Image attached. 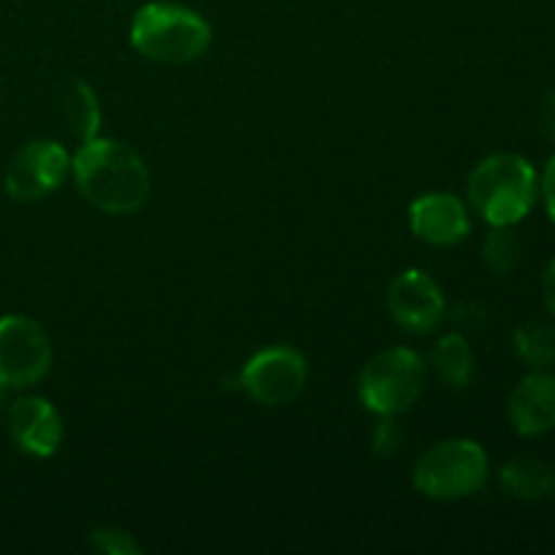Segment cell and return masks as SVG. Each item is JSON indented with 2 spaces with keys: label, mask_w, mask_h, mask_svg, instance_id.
Returning <instances> with one entry per match:
<instances>
[{
  "label": "cell",
  "mask_w": 555,
  "mask_h": 555,
  "mask_svg": "<svg viewBox=\"0 0 555 555\" xmlns=\"http://www.w3.org/2000/svg\"><path fill=\"white\" fill-rule=\"evenodd\" d=\"M76 190L103 215H133L150 201V168L125 141L95 135L70 160Z\"/></svg>",
  "instance_id": "cell-1"
},
{
  "label": "cell",
  "mask_w": 555,
  "mask_h": 555,
  "mask_svg": "<svg viewBox=\"0 0 555 555\" xmlns=\"http://www.w3.org/2000/svg\"><path fill=\"white\" fill-rule=\"evenodd\" d=\"M540 177L526 157L496 152L475 166L469 177V201L488 225H518L534 209Z\"/></svg>",
  "instance_id": "cell-2"
},
{
  "label": "cell",
  "mask_w": 555,
  "mask_h": 555,
  "mask_svg": "<svg viewBox=\"0 0 555 555\" xmlns=\"http://www.w3.org/2000/svg\"><path fill=\"white\" fill-rule=\"evenodd\" d=\"M130 43L152 63L184 65L211 47V27L198 11L179 3H146L130 22Z\"/></svg>",
  "instance_id": "cell-3"
},
{
  "label": "cell",
  "mask_w": 555,
  "mask_h": 555,
  "mask_svg": "<svg viewBox=\"0 0 555 555\" xmlns=\"http://www.w3.org/2000/svg\"><path fill=\"white\" fill-rule=\"evenodd\" d=\"M412 480L423 496L439 502L475 496L488 482V455L472 439H448L417 459Z\"/></svg>",
  "instance_id": "cell-4"
},
{
  "label": "cell",
  "mask_w": 555,
  "mask_h": 555,
  "mask_svg": "<svg viewBox=\"0 0 555 555\" xmlns=\"http://www.w3.org/2000/svg\"><path fill=\"white\" fill-rule=\"evenodd\" d=\"M426 388V363L410 347H390L377 352L363 366L358 396L369 412L379 417L399 415L421 399Z\"/></svg>",
  "instance_id": "cell-5"
},
{
  "label": "cell",
  "mask_w": 555,
  "mask_h": 555,
  "mask_svg": "<svg viewBox=\"0 0 555 555\" xmlns=\"http://www.w3.org/2000/svg\"><path fill=\"white\" fill-rule=\"evenodd\" d=\"M52 366V341L47 331L25 314L0 318V385L27 390L41 383Z\"/></svg>",
  "instance_id": "cell-6"
},
{
  "label": "cell",
  "mask_w": 555,
  "mask_h": 555,
  "mask_svg": "<svg viewBox=\"0 0 555 555\" xmlns=\"http://www.w3.org/2000/svg\"><path fill=\"white\" fill-rule=\"evenodd\" d=\"M309 379L307 358L285 345L255 352L238 374V388L263 406H285L304 393Z\"/></svg>",
  "instance_id": "cell-7"
},
{
  "label": "cell",
  "mask_w": 555,
  "mask_h": 555,
  "mask_svg": "<svg viewBox=\"0 0 555 555\" xmlns=\"http://www.w3.org/2000/svg\"><path fill=\"white\" fill-rule=\"evenodd\" d=\"M70 173V157L57 141H30L16 152L5 171V193L20 204L52 195Z\"/></svg>",
  "instance_id": "cell-8"
},
{
  "label": "cell",
  "mask_w": 555,
  "mask_h": 555,
  "mask_svg": "<svg viewBox=\"0 0 555 555\" xmlns=\"http://www.w3.org/2000/svg\"><path fill=\"white\" fill-rule=\"evenodd\" d=\"M388 312L412 334H428L444 320V296L437 282L423 271H401L388 287Z\"/></svg>",
  "instance_id": "cell-9"
},
{
  "label": "cell",
  "mask_w": 555,
  "mask_h": 555,
  "mask_svg": "<svg viewBox=\"0 0 555 555\" xmlns=\"http://www.w3.org/2000/svg\"><path fill=\"white\" fill-rule=\"evenodd\" d=\"M9 437L33 459H49L63 442V421L41 396H22L9 406Z\"/></svg>",
  "instance_id": "cell-10"
},
{
  "label": "cell",
  "mask_w": 555,
  "mask_h": 555,
  "mask_svg": "<svg viewBox=\"0 0 555 555\" xmlns=\"http://www.w3.org/2000/svg\"><path fill=\"white\" fill-rule=\"evenodd\" d=\"M410 225L421 242L431 247H453L469 236V211L455 195L428 193L410 206Z\"/></svg>",
  "instance_id": "cell-11"
},
{
  "label": "cell",
  "mask_w": 555,
  "mask_h": 555,
  "mask_svg": "<svg viewBox=\"0 0 555 555\" xmlns=\"http://www.w3.org/2000/svg\"><path fill=\"white\" fill-rule=\"evenodd\" d=\"M509 423L520 437H545L555 431V377L551 372H531L515 385L507 404Z\"/></svg>",
  "instance_id": "cell-12"
},
{
  "label": "cell",
  "mask_w": 555,
  "mask_h": 555,
  "mask_svg": "<svg viewBox=\"0 0 555 555\" xmlns=\"http://www.w3.org/2000/svg\"><path fill=\"white\" fill-rule=\"evenodd\" d=\"M499 482L504 491L520 502H540L555 491V472L545 461L515 459L499 469Z\"/></svg>",
  "instance_id": "cell-13"
},
{
  "label": "cell",
  "mask_w": 555,
  "mask_h": 555,
  "mask_svg": "<svg viewBox=\"0 0 555 555\" xmlns=\"http://www.w3.org/2000/svg\"><path fill=\"white\" fill-rule=\"evenodd\" d=\"M431 366L439 383L448 388H466L475 377V352L464 334H448L437 341L431 352Z\"/></svg>",
  "instance_id": "cell-14"
},
{
  "label": "cell",
  "mask_w": 555,
  "mask_h": 555,
  "mask_svg": "<svg viewBox=\"0 0 555 555\" xmlns=\"http://www.w3.org/2000/svg\"><path fill=\"white\" fill-rule=\"evenodd\" d=\"M515 350L520 361L534 372L555 366V325L545 320H529L515 331Z\"/></svg>",
  "instance_id": "cell-15"
},
{
  "label": "cell",
  "mask_w": 555,
  "mask_h": 555,
  "mask_svg": "<svg viewBox=\"0 0 555 555\" xmlns=\"http://www.w3.org/2000/svg\"><path fill=\"white\" fill-rule=\"evenodd\" d=\"M101 103H98L95 90L87 81H74L65 95V119H68L70 133L79 141L95 139L101 130Z\"/></svg>",
  "instance_id": "cell-16"
},
{
  "label": "cell",
  "mask_w": 555,
  "mask_h": 555,
  "mask_svg": "<svg viewBox=\"0 0 555 555\" xmlns=\"http://www.w3.org/2000/svg\"><path fill=\"white\" fill-rule=\"evenodd\" d=\"M482 260L496 274H509L520 263V238L513 225H491L482 242Z\"/></svg>",
  "instance_id": "cell-17"
},
{
  "label": "cell",
  "mask_w": 555,
  "mask_h": 555,
  "mask_svg": "<svg viewBox=\"0 0 555 555\" xmlns=\"http://www.w3.org/2000/svg\"><path fill=\"white\" fill-rule=\"evenodd\" d=\"M90 547L95 553L106 555H139L141 547L139 542H133V537L122 529H114V526H101V529L90 531Z\"/></svg>",
  "instance_id": "cell-18"
},
{
  "label": "cell",
  "mask_w": 555,
  "mask_h": 555,
  "mask_svg": "<svg viewBox=\"0 0 555 555\" xmlns=\"http://www.w3.org/2000/svg\"><path fill=\"white\" fill-rule=\"evenodd\" d=\"M401 444H404V431L399 428V423L393 421V415L383 417V423L374 431V455L377 459H393V455H399Z\"/></svg>",
  "instance_id": "cell-19"
},
{
  "label": "cell",
  "mask_w": 555,
  "mask_h": 555,
  "mask_svg": "<svg viewBox=\"0 0 555 555\" xmlns=\"http://www.w3.org/2000/svg\"><path fill=\"white\" fill-rule=\"evenodd\" d=\"M540 193H542V201H545L547 217H551L553 225H555V155L547 160L545 171H542Z\"/></svg>",
  "instance_id": "cell-20"
},
{
  "label": "cell",
  "mask_w": 555,
  "mask_h": 555,
  "mask_svg": "<svg viewBox=\"0 0 555 555\" xmlns=\"http://www.w3.org/2000/svg\"><path fill=\"white\" fill-rule=\"evenodd\" d=\"M540 130L551 144H555V90H551L545 98H542Z\"/></svg>",
  "instance_id": "cell-21"
},
{
  "label": "cell",
  "mask_w": 555,
  "mask_h": 555,
  "mask_svg": "<svg viewBox=\"0 0 555 555\" xmlns=\"http://www.w3.org/2000/svg\"><path fill=\"white\" fill-rule=\"evenodd\" d=\"M455 323H464V325H472V328H480L482 323H486V312H482L477 304H464V307H459V312H455Z\"/></svg>",
  "instance_id": "cell-22"
},
{
  "label": "cell",
  "mask_w": 555,
  "mask_h": 555,
  "mask_svg": "<svg viewBox=\"0 0 555 555\" xmlns=\"http://www.w3.org/2000/svg\"><path fill=\"white\" fill-rule=\"evenodd\" d=\"M542 298H545L547 312L555 318V258L547 263L545 274H542Z\"/></svg>",
  "instance_id": "cell-23"
},
{
  "label": "cell",
  "mask_w": 555,
  "mask_h": 555,
  "mask_svg": "<svg viewBox=\"0 0 555 555\" xmlns=\"http://www.w3.org/2000/svg\"><path fill=\"white\" fill-rule=\"evenodd\" d=\"M3 410H5V388L0 385V415H3Z\"/></svg>",
  "instance_id": "cell-24"
}]
</instances>
